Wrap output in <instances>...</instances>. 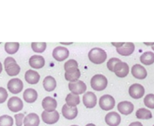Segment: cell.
Returning <instances> with one entry per match:
<instances>
[{
  "mask_svg": "<svg viewBox=\"0 0 154 126\" xmlns=\"http://www.w3.org/2000/svg\"><path fill=\"white\" fill-rule=\"evenodd\" d=\"M89 59L96 64H102L107 59V53L103 49L99 47L93 48L88 53Z\"/></svg>",
  "mask_w": 154,
  "mask_h": 126,
  "instance_id": "obj_1",
  "label": "cell"
},
{
  "mask_svg": "<svg viewBox=\"0 0 154 126\" xmlns=\"http://www.w3.org/2000/svg\"><path fill=\"white\" fill-rule=\"evenodd\" d=\"M5 70L10 76H17L20 71V68L16 62V60L12 57H7L4 62Z\"/></svg>",
  "mask_w": 154,
  "mask_h": 126,
  "instance_id": "obj_2",
  "label": "cell"
},
{
  "mask_svg": "<svg viewBox=\"0 0 154 126\" xmlns=\"http://www.w3.org/2000/svg\"><path fill=\"white\" fill-rule=\"evenodd\" d=\"M91 87L96 91H102L108 86V80L102 74H96L90 80Z\"/></svg>",
  "mask_w": 154,
  "mask_h": 126,
  "instance_id": "obj_3",
  "label": "cell"
},
{
  "mask_svg": "<svg viewBox=\"0 0 154 126\" xmlns=\"http://www.w3.org/2000/svg\"><path fill=\"white\" fill-rule=\"evenodd\" d=\"M99 106L103 110H112L115 106V100L110 94H104L99 99Z\"/></svg>",
  "mask_w": 154,
  "mask_h": 126,
  "instance_id": "obj_4",
  "label": "cell"
},
{
  "mask_svg": "<svg viewBox=\"0 0 154 126\" xmlns=\"http://www.w3.org/2000/svg\"><path fill=\"white\" fill-rule=\"evenodd\" d=\"M8 89L12 94H18L23 88V82L19 78H13L10 80L7 84Z\"/></svg>",
  "mask_w": 154,
  "mask_h": 126,
  "instance_id": "obj_5",
  "label": "cell"
},
{
  "mask_svg": "<svg viewBox=\"0 0 154 126\" xmlns=\"http://www.w3.org/2000/svg\"><path fill=\"white\" fill-rule=\"evenodd\" d=\"M42 118L44 122L46 124H55L60 119V113L57 110H54L53 112H47L45 110L42 113Z\"/></svg>",
  "mask_w": 154,
  "mask_h": 126,
  "instance_id": "obj_6",
  "label": "cell"
},
{
  "mask_svg": "<svg viewBox=\"0 0 154 126\" xmlns=\"http://www.w3.org/2000/svg\"><path fill=\"white\" fill-rule=\"evenodd\" d=\"M69 88L72 94L78 95L85 92L87 90V85L82 80H77L75 82H69Z\"/></svg>",
  "mask_w": 154,
  "mask_h": 126,
  "instance_id": "obj_7",
  "label": "cell"
},
{
  "mask_svg": "<svg viewBox=\"0 0 154 126\" xmlns=\"http://www.w3.org/2000/svg\"><path fill=\"white\" fill-rule=\"evenodd\" d=\"M144 92H145V90H144V86L139 83L132 84L129 88V95L134 99H139L142 98Z\"/></svg>",
  "mask_w": 154,
  "mask_h": 126,
  "instance_id": "obj_8",
  "label": "cell"
},
{
  "mask_svg": "<svg viewBox=\"0 0 154 126\" xmlns=\"http://www.w3.org/2000/svg\"><path fill=\"white\" fill-rule=\"evenodd\" d=\"M53 57L55 58L57 61L59 62H63L65 59L69 57V51L65 46H57V47L54 48V50H53Z\"/></svg>",
  "mask_w": 154,
  "mask_h": 126,
  "instance_id": "obj_9",
  "label": "cell"
},
{
  "mask_svg": "<svg viewBox=\"0 0 154 126\" xmlns=\"http://www.w3.org/2000/svg\"><path fill=\"white\" fill-rule=\"evenodd\" d=\"M8 107L11 112H17L20 111L23 107V104L20 98L14 96L11 97L8 101Z\"/></svg>",
  "mask_w": 154,
  "mask_h": 126,
  "instance_id": "obj_10",
  "label": "cell"
},
{
  "mask_svg": "<svg viewBox=\"0 0 154 126\" xmlns=\"http://www.w3.org/2000/svg\"><path fill=\"white\" fill-rule=\"evenodd\" d=\"M114 72L118 77L123 78L128 75L129 72V67L127 63L120 62L116 64L114 68Z\"/></svg>",
  "mask_w": 154,
  "mask_h": 126,
  "instance_id": "obj_11",
  "label": "cell"
},
{
  "mask_svg": "<svg viewBox=\"0 0 154 126\" xmlns=\"http://www.w3.org/2000/svg\"><path fill=\"white\" fill-rule=\"evenodd\" d=\"M62 113L66 119L72 120L76 118L78 116V108L76 106H69L66 104L62 108Z\"/></svg>",
  "mask_w": 154,
  "mask_h": 126,
  "instance_id": "obj_12",
  "label": "cell"
},
{
  "mask_svg": "<svg viewBox=\"0 0 154 126\" xmlns=\"http://www.w3.org/2000/svg\"><path fill=\"white\" fill-rule=\"evenodd\" d=\"M135 50V44L131 42L123 43L120 47L117 48V52L123 56H128L133 53Z\"/></svg>",
  "mask_w": 154,
  "mask_h": 126,
  "instance_id": "obj_13",
  "label": "cell"
},
{
  "mask_svg": "<svg viewBox=\"0 0 154 126\" xmlns=\"http://www.w3.org/2000/svg\"><path fill=\"white\" fill-rule=\"evenodd\" d=\"M83 103L87 108H93L97 103L96 95L92 92H88L85 93L83 96Z\"/></svg>",
  "mask_w": 154,
  "mask_h": 126,
  "instance_id": "obj_14",
  "label": "cell"
},
{
  "mask_svg": "<svg viewBox=\"0 0 154 126\" xmlns=\"http://www.w3.org/2000/svg\"><path fill=\"white\" fill-rule=\"evenodd\" d=\"M105 122L109 126H118L121 122V117L117 112H110L105 116Z\"/></svg>",
  "mask_w": 154,
  "mask_h": 126,
  "instance_id": "obj_15",
  "label": "cell"
},
{
  "mask_svg": "<svg viewBox=\"0 0 154 126\" xmlns=\"http://www.w3.org/2000/svg\"><path fill=\"white\" fill-rule=\"evenodd\" d=\"M131 72H132V74L134 77L139 80L145 79L147 76V72L146 69L144 68V67L138 64L132 66Z\"/></svg>",
  "mask_w": 154,
  "mask_h": 126,
  "instance_id": "obj_16",
  "label": "cell"
},
{
  "mask_svg": "<svg viewBox=\"0 0 154 126\" xmlns=\"http://www.w3.org/2000/svg\"><path fill=\"white\" fill-rule=\"evenodd\" d=\"M42 107L45 109V111L47 112H53V111L56 110V108L57 106V102L53 98L48 96L45 97L42 100Z\"/></svg>",
  "mask_w": 154,
  "mask_h": 126,
  "instance_id": "obj_17",
  "label": "cell"
},
{
  "mask_svg": "<svg viewBox=\"0 0 154 126\" xmlns=\"http://www.w3.org/2000/svg\"><path fill=\"white\" fill-rule=\"evenodd\" d=\"M117 109L120 113L123 115H129L134 110V105L130 101H121L117 105Z\"/></svg>",
  "mask_w": 154,
  "mask_h": 126,
  "instance_id": "obj_18",
  "label": "cell"
},
{
  "mask_svg": "<svg viewBox=\"0 0 154 126\" xmlns=\"http://www.w3.org/2000/svg\"><path fill=\"white\" fill-rule=\"evenodd\" d=\"M29 63V65L33 68L40 69L45 66V58L42 56L34 55L30 57Z\"/></svg>",
  "mask_w": 154,
  "mask_h": 126,
  "instance_id": "obj_19",
  "label": "cell"
},
{
  "mask_svg": "<svg viewBox=\"0 0 154 126\" xmlns=\"http://www.w3.org/2000/svg\"><path fill=\"white\" fill-rule=\"evenodd\" d=\"M40 124V118L36 113L31 112L24 117V126H38Z\"/></svg>",
  "mask_w": 154,
  "mask_h": 126,
  "instance_id": "obj_20",
  "label": "cell"
},
{
  "mask_svg": "<svg viewBox=\"0 0 154 126\" xmlns=\"http://www.w3.org/2000/svg\"><path fill=\"white\" fill-rule=\"evenodd\" d=\"M25 80L28 83L36 84L40 80V75L35 70H28L25 74Z\"/></svg>",
  "mask_w": 154,
  "mask_h": 126,
  "instance_id": "obj_21",
  "label": "cell"
},
{
  "mask_svg": "<svg viewBox=\"0 0 154 126\" xmlns=\"http://www.w3.org/2000/svg\"><path fill=\"white\" fill-rule=\"evenodd\" d=\"M38 98V93L34 88H29L23 92V99L27 103H33Z\"/></svg>",
  "mask_w": 154,
  "mask_h": 126,
  "instance_id": "obj_22",
  "label": "cell"
},
{
  "mask_svg": "<svg viewBox=\"0 0 154 126\" xmlns=\"http://www.w3.org/2000/svg\"><path fill=\"white\" fill-rule=\"evenodd\" d=\"M43 86L46 91L52 92L56 88L57 82H56V80L52 76H47L44 79Z\"/></svg>",
  "mask_w": 154,
  "mask_h": 126,
  "instance_id": "obj_23",
  "label": "cell"
},
{
  "mask_svg": "<svg viewBox=\"0 0 154 126\" xmlns=\"http://www.w3.org/2000/svg\"><path fill=\"white\" fill-rule=\"evenodd\" d=\"M80 76H81V71L78 68H75L73 70L66 71L65 73V78L66 80L69 81L70 82L78 80Z\"/></svg>",
  "mask_w": 154,
  "mask_h": 126,
  "instance_id": "obj_24",
  "label": "cell"
},
{
  "mask_svg": "<svg viewBox=\"0 0 154 126\" xmlns=\"http://www.w3.org/2000/svg\"><path fill=\"white\" fill-rule=\"evenodd\" d=\"M140 61L145 65H150L154 63V53L150 51L144 52L140 57Z\"/></svg>",
  "mask_w": 154,
  "mask_h": 126,
  "instance_id": "obj_25",
  "label": "cell"
},
{
  "mask_svg": "<svg viewBox=\"0 0 154 126\" xmlns=\"http://www.w3.org/2000/svg\"><path fill=\"white\" fill-rule=\"evenodd\" d=\"M66 104L69 106H76L80 104V97L79 95L74 94L72 93H69L67 94L66 98Z\"/></svg>",
  "mask_w": 154,
  "mask_h": 126,
  "instance_id": "obj_26",
  "label": "cell"
},
{
  "mask_svg": "<svg viewBox=\"0 0 154 126\" xmlns=\"http://www.w3.org/2000/svg\"><path fill=\"white\" fill-rule=\"evenodd\" d=\"M20 48V44L17 42H7L5 44V50L8 54H14Z\"/></svg>",
  "mask_w": 154,
  "mask_h": 126,
  "instance_id": "obj_27",
  "label": "cell"
},
{
  "mask_svg": "<svg viewBox=\"0 0 154 126\" xmlns=\"http://www.w3.org/2000/svg\"><path fill=\"white\" fill-rule=\"evenodd\" d=\"M136 117L139 119H150L152 118V112L146 108H140L136 111Z\"/></svg>",
  "mask_w": 154,
  "mask_h": 126,
  "instance_id": "obj_28",
  "label": "cell"
},
{
  "mask_svg": "<svg viewBox=\"0 0 154 126\" xmlns=\"http://www.w3.org/2000/svg\"><path fill=\"white\" fill-rule=\"evenodd\" d=\"M31 46L32 49L35 52L41 53V52H43L46 50L47 43H45V42H40V43H38V42H32Z\"/></svg>",
  "mask_w": 154,
  "mask_h": 126,
  "instance_id": "obj_29",
  "label": "cell"
},
{
  "mask_svg": "<svg viewBox=\"0 0 154 126\" xmlns=\"http://www.w3.org/2000/svg\"><path fill=\"white\" fill-rule=\"evenodd\" d=\"M14 119L8 115H3L0 116V126H12Z\"/></svg>",
  "mask_w": 154,
  "mask_h": 126,
  "instance_id": "obj_30",
  "label": "cell"
},
{
  "mask_svg": "<svg viewBox=\"0 0 154 126\" xmlns=\"http://www.w3.org/2000/svg\"><path fill=\"white\" fill-rule=\"evenodd\" d=\"M75 68H78V62L75 59H69L64 64V69L66 71L73 70Z\"/></svg>",
  "mask_w": 154,
  "mask_h": 126,
  "instance_id": "obj_31",
  "label": "cell"
},
{
  "mask_svg": "<svg viewBox=\"0 0 154 126\" xmlns=\"http://www.w3.org/2000/svg\"><path fill=\"white\" fill-rule=\"evenodd\" d=\"M144 103L147 107L154 109V94H148L144 99Z\"/></svg>",
  "mask_w": 154,
  "mask_h": 126,
  "instance_id": "obj_32",
  "label": "cell"
},
{
  "mask_svg": "<svg viewBox=\"0 0 154 126\" xmlns=\"http://www.w3.org/2000/svg\"><path fill=\"white\" fill-rule=\"evenodd\" d=\"M122 62L120 58H111L107 62V67H108V70H111V71L114 72V68L115 67L116 64H117L118 62Z\"/></svg>",
  "mask_w": 154,
  "mask_h": 126,
  "instance_id": "obj_33",
  "label": "cell"
},
{
  "mask_svg": "<svg viewBox=\"0 0 154 126\" xmlns=\"http://www.w3.org/2000/svg\"><path fill=\"white\" fill-rule=\"evenodd\" d=\"M8 94L7 90L3 87H0V104H2L7 100L8 98Z\"/></svg>",
  "mask_w": 154,
  "mask_h": 126,
  "instance_id": "obj_34",
  "label": "cell"
},
{
  "mask_svg": "<svg viewBox=\"0 0 154 126\" xmlns=\"http://www.w3.org/2000/svg\"><path fill=\"white\" fill-rule=\"evenodd\" d=\"M15 121H16L17 126H22L23 122L24 119V114L23 113H17L14 116Z\"/></svg>",
  "mask_w": 154,
  "mask_h": 126,
  "instance_id": "obj_35",
  "label": "cell"
},
{
  "mask_svg": "<svg viewBox=\"0 0 154 126\" xmlns=\"http://www.w3.org/2000/svg\"><path fill=\"white\" fill-rule=\"evenodd\" d=\"M129 126H143V124L140 122H134L131 123Z\"/></svg>",
  "mask_w": 154,
  "mask_h": 126,
  "instance_id": "obj_36",
  "label": "cell"
},
{
  "mask_svg": "<svg viewBox=\"0 0 154 126\" xmlns=\"http://www.w3.org/2000/svg\"><path fill=\"white\" fill-rule=\"evenodd\" d=\"M2 71V64L1 62H0V74H1Z\"/></svg>",
  "mask_w": 154,
  "mask_h": 126,
  "instance_id": "obj_37",
  "label": "cell"
},
{
  "mask_svg": "<svg viewBox=\"0 0 154 126\" xmlns=\"http://www.w3.org/2000/svg\"><path fill=\"white\" fill-rule=\"evenodd\" d=\"M144 44L146 45H151V46L154 45V43H144Z\"/></svg>",
  "mask_w": 154,
  "mask_h": 126,
  "instance_id": "obj_38",
  "label": "cell"
},
{
  "mask_svg": "<svg viewBox=\"0 0 154 126\" xmlns=\"http://www.w3.org/2000/svg\"><path fill=\"white\" fill-rule=\"evenodd\" d=\"M86 126H96V125H95L94 124H92V123H90V124H87Z\"/></svg>",
  "mask_w": 154,
  "mask_h": 126,
  "instance_id": "obj_39",
  "label": "cell"
},
{
  "mask_svg": "<svg viewBox=\"0 0 154 126\" xmlns=\"http://www.w3.org/2000/svg\"><path fill=\"white\" fill-rule=\"evenodd\" d=\"M151 48H152V49H153V50H154V45H153V46H151Z\"/></svg>",
  "mask_w": 154,
  "mask_h": 126,
  "instance_id": "obj_40",
  "label": "cell"
},
{
  "mask_svg": "<svg viewBox=\"0 0 154 126\" xmlns=\"http://www.w3.org/2000/svg\"><path fill=\"white\" fill-rule=\"evenodd\" d=\"M71 126H78V125H75V124H73V125H71Z\"/></svg>",
  "mask_w": 154,
  "mask_h": 126,
  "instance_id": "obj_41",
  "label": "cell"
},
{
  "mask_svg": "<svg viewBox=\"0 0 154 126\" xmlns=\"http://www.w3.org/2000/svg\"><path fill=\"white\" fill-rule=\"evenodd\" d=\"M153 126H154V125H153Z\"/></svg>",
  "mask_w": 154,
  "mask_h": 126,
  "instance_id": "obj_42",
  "label": "cell"
}]
</instances>
